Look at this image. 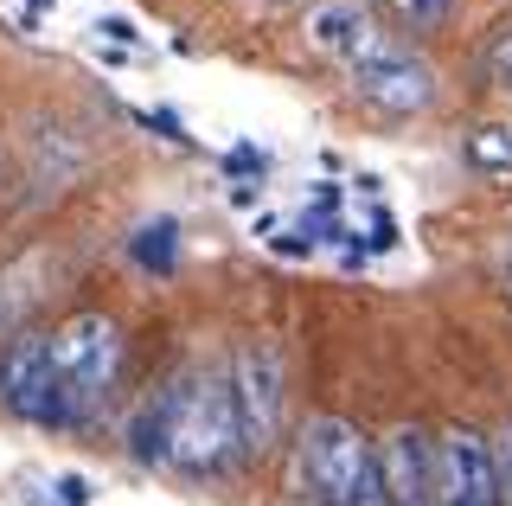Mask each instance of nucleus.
<instances>
[{"label":"nucleus","mask_w":512,"mask_h":506,"mask_svg":"<svg viewBox=\"0 0 512 506\" xmlns=\"http://www.w3.org/2000/svg\"><path fill=\"white\" fill-rule=\"evenodd\" d=\"M135 455L141 462H173L180 474H224L231 468V455H237L231 372L186 366L135 417Z\"/></svg>","instance_id":"f257e3e1"},{"label":"nucleus","mask_w":512,"mask_h":506,"mask_svg":"<svg viewBox=\"0 0 512 506\" xmlns=\"http://www.w3.org/2000/svg\"><path fill=\"white\" fill-rule=\"evenodd\" d=\"M301 474L320 506H391L378 474V442L346 417H308L301 430Z\"/></svg>","instance_id":"f03ea898"},{"label":"nucleus","mask_w":512,"mask_h":506,"mask_svg":"<svg viewBox=\"0 0 512 506\" xmlns=\"http://www.w3.org/2000/svg\"><path fill=\"white\" fill-rule=\"evenodd\" d=\"M52 372L64 391V423H84L122 372V327L109 314H71L52 327Z\"/></svg>","instance_id":"7ed1b4c3"},{"label":"nucleus","mask_w":512,"mask_h":506,"mask_svg":"<svg viewBox=\"0 0 512 506\" xmlns=\"http://www.w3.org/2000/svg\"><path fill=\"white\" fill-rule=\"evenodd\" d=\"M282 404H288V378L276 340H244L231 359V410H237V449L263 455L282 436Z\"/></svg>","instance_id":"20e7f679"},{"label":"nucleus","mask_w":512,"mask_h":506,"mask_svg":"<svg viewBox=\"0 0 512 506\" xmlns=\"http://www.w3.org/2000/svg\"><path fill=\"white\" fill-rule=\"evenodd\" d=\"M436 506H506L500 487V449L487 430H455L436 436Z\"/></svg>","instance_id":"39448f33"},{"label":"nucleus","mask_w":512,"mask_h":506,"mask_svg":"<svg viewBox=\"0 0 512 506\" xmlns=\"http://www.w3.org/2000/svg\"><path fill=\"white\" fill-rule=\"evenodd\" d=\"M352 90H359V103L384 109V116H423L429 103H436V71L423 65V58L410 52V45H391L378 39L365 58H352Z\"/></svg>","instance_id":"423d86ee"},{"label":"nucleus","mask_w":512,"mask_h":506,"mask_svg":"<svg viewBox=\"0 0 512 506\" xmlns=\"http://www.w3.org/2000/svg\"><path fill=\"white\" fill-rule=\"evenodd\" d=\"M0 404L26 423H52L64 430V391L52 372V334H20L0 353Z\"/></svg>","instance_id":"0eeeda50"},{"label":"nucleus","mask_w":512,"mask_h":506,"mask_svg":"<svg viewBox=\"0 0 512 506\" xmlns=\"http://www.w3.org/2000/svg\"><path fill=\"white\" fill-rule=\"evenodd\" d=\"M378 474L391 506H436V442L423 430H391L378 442Z\"/></svg>","instance_id":"6e6552de"},{"label":"nucleus","mask_w":512,"mask_h":506,"mask_svg":"<svg viewBox=\"0 0 512 506\" xmlns=\"http://www.w3.org/2000/svg\"><path fill=\"white\" fill-rule=\"evenodd\" d=\"M308 39H314L327 58H340V65H352V58H365V52H372V45H378L384 33L372 26V13L346 7V0H327V7H314V20H308Z\"/></svg>","instance_id":"1a4fd4ad"},{"label":"nucleus","mask_w":512,"mask_h":506,"mask_svg":"<svg viewBox=\"0 0 512 506\" xmlns=\"http://www.w3.org/2000/svg\"><path fill=\"white\" fill-rule=\"evenodd\" d=\"M173 257H180V225H173V218H154V225L135 231V263H141V270H160V276H167Z\"/></svg>","instance_id":"9d476101"},{"label":"nucleus","mask_w":512,"mask_h":506,"mask_svg":"<svg viewBox=\"0 0 512 506\" xmlns=\"http://www.w3.org/2000/svg\"><path fill=\"white\" fill-rule=\"evenodd\" d=\"M378 13L397 33H436L448 13H455V0H378Z\"/></svg>","instance_id":"9b49d317"},{"label":"nucleus","mask_w":512,"mask_h":506,"mask_svg":"<svg viewBox=\"0 0 512 506\" xmlns=\"http://www.w3.org/2000/svg\"><path fill=\"white\" fill-rule=\"evenodd\" d=\"M468 161L480 173H512V129H474L468 135Z\"/></svg>","instance_id":"f8f14e48"},{"label":"nucleus","mask_w":512,"mask_h":506,"mask_svg":"<svg viewBox=\"0 0 512 506\" xmlns=\"http://www.w3.org/2000/svg\"><path fill=\"white\" fill-rule=\"evenodd\" d=\"M487 77H493V90H506V97H512V20L500 26V39L487 45Z\"/></svg>","instance_id":"ddd939ff"},{"label":"nucleus","mask_w":512,"mask_h":506,"mask_svg":"<svg viewBox=\"0 0 512 506\" xmlns=\"http://www.w3.org/2000/svg\"><path fill=\"white\" fill-rule=\"evenodd\" d=\"M52 487H58V500H64V506H90V500H96V494H90V481H84V474H58V481H52Z\"/></svg>","instance_id":"4468645a"},{"label":"nucleus","mask_w":512,"mask_h":506,"mask_svg":"<svg viewBox=\"0 0 512 506\" xmlns=\"http://www.w3.org/2000/svg\"><path fill=\"white\" fill-rule=\"evenodd\" d=\"M96 33H103V39H116V45H141V33H135V26L122 20V13H109V20H96Z\"/></svg>","instance_id":"2eb2a0df"},{"label":"nucleus","mask_w":512,"mask_h":506,"mask_svg":"<svg viewBox=\"0 0 512 506\" xmlns=\"http://www.w3.org/2000/svg\"><path fill=\"white\" fill-rule=\"evenodd\" d=\"M493 449H500V487H506V506H512V430L493 436Z\"/></svg>","instance_id":"dca6fc26"}]
</instances>
